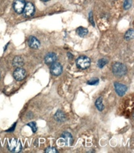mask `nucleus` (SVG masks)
<instances>
[{"label":"nucleus","mask_w":134,"mask_h":153,"mask_svg":"<svg viewBox=\"0 0 134 153\" xmlns=\"http://www.w3.org/2000/svg\"><path fill=\"white\" fill-rule=\"evenodd\" d=\"M62 70H63V68H62L61 64L60 63H53L52 64V66H51V73L53 74V76H59L62 73Z\"/></svg>","instance_id":"6e6552de"},{"label":"nucleus","mask_w":134,"mask_h":153,"mask_svg":"<svg viewBox=\"0 0 134 153\" xmlns=\"http://www.w3.org/2000/svg\"><path fill=\"white\" fill-rule=\"evenodd\" d=\"M29 127H31V130L33 133H35L36 131H37V126H36V123L34 122H29L28 124Z\"/></svg>","instance_id":"6ab92c4d"},{"label":"nucleus","mask_w":134,"mask_h":153,"mask_svg":"<svg viewBox=\"0 0 134 153\" xmlns=\"http://www.w3.org/2000/svg\"><path fill=\"white\" fill-rule=\"evenodd\" d=\"M28 46L32 49H38L40 47V42L39 41L33 36H30L28 40Z\"/></svg>","instance_id":"1a4fd4ad"},{"label":"nucleus","mask_w":134,"mask_h":153,"mask_svg":"<svg viewBox=\"0 0 134 153\" xmlns=\"http://www.w3.org/2000/svg\"><path fill=\"white\" fill-rule=\"evenodd\" d=\"M108 63V60H106V59H104V58H103V59H100V60L98 61V67H99L100 68H103V67L105 66V64Z\"/></svg>","instance_id":"a211bd4d"},{"label":"nucleus","mask_w":134,"mask_h":153,"mask_svg":"<svg viewBox=\"0 0 134 153\" xmlns=\"http://www.w3.org/2000/svg\"><path fill=\"white\" fill-rule=\"evenodd\" d=\"M132 7V0H125L123 3V7L125 9H130Z\"/></svg>","instance_id":"f3484780"},{"label":"nucleus","mask_w":134,"mask_h":153,"mask_svg":"<svg viewBox=\"0 0 134 153\" xmlns=\"http://www.w3.org/2000/svg\"><path fill=\"white\" fill-rule=\"evenodd\" d=\"M98 82H99V79H90L88 81V83L89 85H96L98 83Z\"/></svg>","instance_id":"412c9836"},{"label":"nucleus","mask_w":134,"mask_h":153,"mask_svg":"<svg viewBox=\"0 0 134 153\" xmlns=\"http://www.w3.org/2000/svg\"><path fill=\"white\" fill-rule=\"evenodd\" d=\"M25 5H26V2L24 0H15L13 4V9L15 10L16 13H22Z\"/></svg>","instance_id":"20e7f679"},{"label":"nucleus","mask_w":134,"mask_h":153,"mask_svg":"<svg viewBox=\"0 0 134 153\" xmlns=\"http://www.w3.org/2000/svg\"><path fill=\"white\" fill-rule=\"evenodd\" d=\"M112 71L114 76H118V77H122V76H125L126 72H127V68L125 65H124L122 63L117 62L114 63L112 65Z\"/></svg>","instance_id":"f257e3e1"},{"label":"nucleus","mask_w":134,"mask_h":153,"mask_svg":"<svg viewBox=\"0 0 134 153\" xmlns=\"http://www.w3.org/2000/svg\"><path fill=\"white\" fill-rule=\"evenodd\" d=\"M13 66L17 68H21L24 65V60L21 57H16L13 60Z\"/></svg>","instance_id":"ddd939ff"},{"label":"nucleus","mask_w":134,"mask_h":153,"mask_svg":"<svg viewBox=\"0 0 134 153\" xmlns=\"http://www.w3.org/2000/svg\"><path fill=\"white\" fill-rule=\"evenodd\" d=\"M24 15L26 17H30L31 16L33 15L34 13H35V7H34V5L31 3V2H28L25 5L24 9Z\"/></svg>","instance_id":"423d86ee"},{"label":"nucleus","mask_w":134,"mask_h":153,"mask_svg":"<svg viewBox=\"0 0 134 153\" xmlns=\"http://www.w3.org/2000/svg\"><path fill=\"white\" fill-rule=\"evenodd\" d=\"M62 138L64 139V143L67 144V145H71L73 142V138H72V136L71 134L68 132H64L63 134H62Z\"/></svg>","instance_id":"9b49d317"},{"label":"nucleus","mask_w":134,"mask_h":153,"mask_svg":"<svg viewBox=\"0 0 134 153\" xmlns=\"http://www.w3.org/2000/svg\"><path fill=\"white\" fill-rule=\"evenodd\" d=\"M91 63V60L89 58L86 56H81L76 60V64L77 67L80 69H86L89 68Z\"/></svg>","instance_id":"f03ea898"},{"label":"nucleus","mask_w":134,"mask_h":153,"mask_svg":"<svg viewBox=\"0 0 134 153\" xmlns=\"http://www.w3.org/2000/svg\"><path fill=\"white\" fill-rule=\"evenodd\" d=\"M15 127H16V124H14L13 126V127H11V128L9 129V130H7V132H10V131H13V130H14V128H15Z\"/></svg>","instance_id":"4be33fe9"},{"label":"nucleus","mask_w":134,"mask_h":153,"mask_svg":"<svg viewBox=\"0 0 134 153\" xmlns=\"http://www.w3.org/2000/svg\"><path fill=\"white\" fill-rule=\"evenodd\" d=\"M45 152L47 153H57V151L55 148H53V147H48L47 149H46L45 150Z\"/></svg>","instance_id":"aec40b11"},{"label":"nucleus","mask_w":134,"mask_h":153,"mask_svg":"<svg viewBox=\"0 0 134 153\" xmlns=\"http://www.w3.org/2000/svg\"><path fill=\"white\" fill-rule=\"evenodd\" d=\"M134 37V32L133 29H130L126 31V33L125 34V39L126 40H131L133 39Z\"/></svg>","instance_id":"dca6fc26"},{"label":"nucleus","mask_w":134,"mask_h":153,"mask_svg":"<svg viewBox=\"0 0 134 153\" xmlns=\"http://www.w3.org/2000/svg\"><path fill=\"white\" fill-rule=\"evenodd\" d=\"M42 1H43V2H47V1H49V0H42Z\"/></svg>","instance_id":"5701e85b"},{"label":"nucleus","mask_w":134,"mask_h":153,"mask_svg":"<svg viewBox=\"0 0 134 153\" xmlns=\"http://www.w3.org/2000/svg\"><path fill=\"white\" fill-rule=\"evenodd\" d=\"M114 86L116 93L119 96H123L126 93V91H127V87L125 85L119 83V82H114Z\"/></svg>","instance_id":"0eeeda50"},{"label":"nucleus","mask_w":134,"mask_h":153,"mask_svg":"<svg viewBox=\"0 0 134 153\" xmlns=\"http://www.w3.org/2000/svg\"><path fill=\"white\" fill-rule=\"evenodd\" d=\"M13 77L17 81H21L26 77V71L22 68H17L13 72Z\"/></svg>","instance_id":"39448f33"},{"label":"nucleus","mask_w":134,"mask_h":153,"mask_svg":"<svg viewBox=\"0 0 134 153\" xmlns=\"http://www.w3.org/2000/svg\"><path fill=\"white\" fill-rule=\"evenodd\" d=\"M55 119L58 122H64L66 120V115L61 111H57V113L54 115Z\"/></svg>","instance_id":"f8f14e48"},{"label":"nucleus","mask_w":134,"mask_h":153,"mask_svg":"<svg viewBox=\"0 0 134 153\" xmlns=\"http://www.w3.org/2000/svg\"><path fill=\"white\" fill-rule=\"evenodd\" d=\"M76 32H77V34L80 37H84V36H86L88 34V30L83 28V27H79V28L76 29Z\"/></svg>","instance_id":"4468645a"},{"label":"nucleus","mask_w":134,"mask_h":153,"mask_svg":"<svg viewBox=\"0 0 134 153\" xmlns=\"http://www.w3.org/2000/svg\"><path fill=\"white\" fill-rule=\"evenodd\" d=\"M8 148L12 152H20L22 149V145L19 141H17L15 138H13L12 140L9 141Z\"/></svg>","instance_id":"7ed1b4c3"},{"label":"nucleus","mask_w":134,"mask_h":153,"mask_svg":"<svg viewBox=\"0 0 134 153\" xmlns=\"http://www.w3.org/2000/svg\"><path fill=\"white\" fill-rule=\"evenodd\" d=\"M102 100H103V98L100 97V98H99L97 101H96V103H95V104H96V107L97 108V109H98V110L100 111H103V109H104V106H103Z\"/></svg>","instance_id":"2eb2a0df"},{"label":"nucleus","mask_w":134,"mask_h":153,"mask_svg":"<svg viewBox=\"0 0 134 153\" xmlns=\"http://www.w3.org/2000/svg\"><path fill=\"white\" fill-rule=\"evenodd\" d=\"M57 60V54L54 53H50L45 57V62L46 64H53Z\"/></svg>","instance_id":"9d476101"}]
</instances>
